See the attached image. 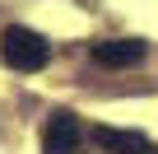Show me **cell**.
I'll return each mask as SVG.
<instances>
[{
    "label": "cell",
    "instance_id": "cell-2",
    "mask_svg": "<svg viewBox=\"0 0 158 154\" xmlns=\"http://www.w3.org/2000/svg\"><path fill=\"white\" fill-rule=\"evenodd\" d=\"M79 140H84V126L70 108L51 112L42 126V154H79Z\"/></svg>",
    "mask_w": 158,
    "mask_h": 154
},
{
    "label": "cell",
    "instance_id": "cell-4",
    "mask_svg": "<svg viewBox=\"0 0 158 154\" xmlns=\"http://www.w3.org/2000/svg\"><path fill=\"white\" fill-rule=\"evenodd\" d=\"M93 145L102 154H158V145L139 131H121V126H93Z\"/></svg>",
    "mask_w": 158,
    "mask_h": 154
},
{
    "label": "cell",
    "instance_id": "cell-1",
    "mask_svg": "<svg viewBox=\"0 0 158 154\" xmlns=\"http://www.w3.org/2000/svg\"><path fill=\"white\" fill-rule=\"evenodd\" d=\"M0 56H5V65H10V70L33 75V70H42V65L51 61V42H47L42 33L23 28V24H10L5 33H0Z\"/></svg>",
    "mask_w": 158,
    "mask_h": 154
},
{
    "label": "cell",
    "instance_id": "cell-3",
    "mask_svg": "<svg viewBox=\"0 0 158 154\" xmlns=\"http://www.w3.org/2000/svg\"><path fill=\"white\" fill-rule=\"evenodd\" d=\"M144 42L139 37H107V42H93L89 47V56L98 61V65H107V70H126V65H139L144 61Z\"/></svg>",
    "mask_w": 158,
    "mask_h": 154
}]
</instances>
